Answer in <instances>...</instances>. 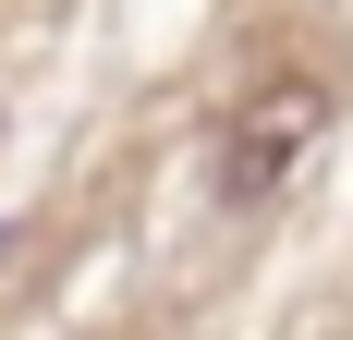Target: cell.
Here are the masks:
<instances>
[{
    "label": "cell",
    "mask_w": 353,
    "mask_h": 340,
    "mask_svg": "<svg viewBox=\"0 0 353 340\" xmlns=\"http://www.w3.org/2000/svg\"><path fill=\"white\" fill-rule=\"evenodd\" d=\"M317 122H329V85L317 73H281V85H256V109L232 122V146H219V195L244 206V195H268L305 146H317Z\"/></svg>",
    "instance_id": "cell-1"
}]
</instances>
